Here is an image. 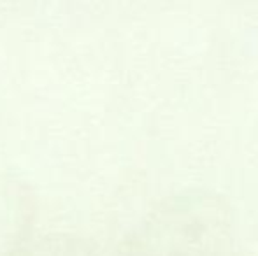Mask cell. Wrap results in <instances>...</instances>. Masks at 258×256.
Segmentation results:
<instances>
[{"mask_svg": "<svg viewBox=\"0 0 258 256\" xmlns=\"http://www.w3.org/2000/svg\"><path fill=\"white\" fill-rule=\"evenodd\" d=\"M230 207L209 192H184L151 209L116 256H232Z\"/></svg>", "mask_w": 258, "mask_h": 256, "instance_id": "6da1fadb", "label": "cell"}, {"mask_svg": "<svg viewBox=\"0 0 258 256\" xmlns=\"http://www.w3.org/2000/svg\"><path fill=\"white\" fill-rule=\"evenodd\" d=\"M35 197L28 185L0 172V256H18L32 239Z\"/></svg>", "mask_w": 258, "mask_h": 256, "instance_id": "7a4b0ae2", "label": "cell"}, {"mask_svg": "<svg viewBox=\"0 0 258 256\" xmlns=\"http://www.w3.org/2000/svg\"><path fill=\"white\" fill-rule=\"evenodd\" d=\"M18 256H93L85 240L71 235H49L41 240H28Z\"/></svg>", "mask_w": 258, "mask_h": 256, "instance_id": "3957f363", "label": "cell"}]
</instances>
